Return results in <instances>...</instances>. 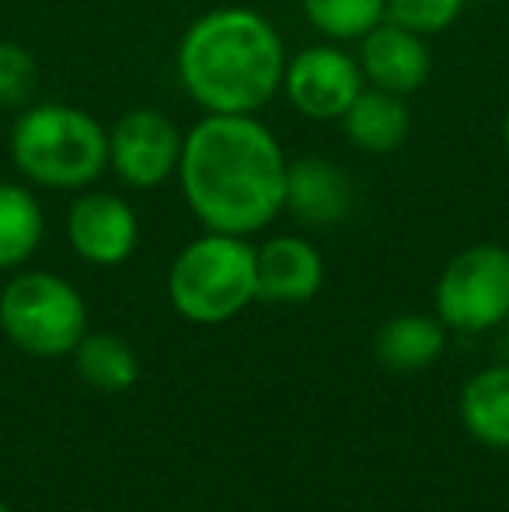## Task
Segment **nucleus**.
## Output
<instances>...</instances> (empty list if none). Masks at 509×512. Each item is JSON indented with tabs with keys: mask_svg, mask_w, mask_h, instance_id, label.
<instances>
[{
	"mask_svg": "<svg viewBox=\"0 0 509 512\" xmlns=\"http://www.w3.org/2000/svg\"><path fill=\"white\" fill-rule=\"evenodd\" d=\"M283 143L255 115H203L185 133L178 185L206 230L252 237L286 209Z\"/></svg>",
	"mask_w": 509,
	"mask_h": 512,
	"instance_id": "nucleus-1",
	"label": "nucleus"
},
{
	"mask_svg": "<svg viewBox=\"0 0 509 512\" xmlns=\"http://www.w3.org/2000/svg\"><path fill=\"white\" fill-rule=\"evenodd\" d=\"M286 46L265 14L227 4L199 14L175 53L178 84L206 115H255L283 91Z\"/></svg>",
	"mask_w": 509,
	"mask_h": 512,
	"instance_id": "nucleus-2",
	"label": "nucleus"
},
{
	"mask_svg": "<svg viewBox=\"0 0 509 512\" xmlns=\"http://www.w3.org/2000/svg\"><path fill=\"white\" fill-rule=\"evenodd\" d=\"M7 147L28 185L53 192H84L109 168V129L77 105L21 108Z\"/></svg>",
	"mask_w": 509,
	"mask_h": 512,
	"instance_id": "nucleus-3",
	"label": "nucleus"
},
{
	"mask_svg": "<svg viewBox=\"0 0 509 512\" xmlns=\"http://www.w3.org/2000/svg\"><path fill=\"white\" fill-rule=\"evenodd\" d=\"M168 300L192 324H224L258 300L255 248L248 237L206 230L189 241L168 272Z\"/></svg>",
	"mask_w": 509,
	"mask_h": 512,
	"instance_id": "nucleus-4",
	"label": "nucleus"
},
{
	"mask_svg": "<svg viewBox=\"0 0 509 512\" xmlns=\"http://www.w3.org/2000/svg\"><path fill=\"white\" fill-rule=\"evenodd\" d=\"M0 331L25 356L56 359L88 335L84 297L53 272H18L0 290Z\"/></svg>",
	"mask_w": 509,
	"mask_h": 512,
	"instance_id": "nucleus-5",
	"label": "nucleus"
},
{
	"mask_svg": "<svg viewBox=\"0 0 509 512\" xmlns=\"http://www.w3.org/2000/svg\"><path fill=\"white\" fill-rule=\"evenodd\" d=\"M436 317L450 331L478 335L509 317V248L471 244L457 251L436 279Z\"/></svg>",
	"mask_w": 509,
	"mask_h": 512,
	"instance_id": "nucleus-6",
	"label": "nucleus"
},
{
	"mask_svg": "<svg viewBox=\"0 0 509 512\" xmlns=\"http://www.w3.org/2000/svg\"><path fill=\"white\" fill-rule=\"evenodd\" d=\"M185 133L161 108H126L109 126V168L129 189L150 192L178 175Z\"/></svg>",
	"mask_w": 509,
	"mask_h": 512,
	"instance_id": "nucleus-7",
	"label": "nucleus"
},
{
	"mask_svg": "<svg viewBox=\"0 0 509 512\" xmlns=\"http://www.w3.org/2000/svg\"><path fill=\"white\" fill-rule=\"evenodd\" d=\"M367 88L360 60L349 56L339 42H318L286 60L283 95L311 122H339L356 95Z\"/></svg>",
	"mask_w": 509,
	"mask_h": 512,
	"instance_id": "nucleus-8",
	"label": "nucleus"
},
{
	"mask_svg": "<svg viewBox=\"0 0 509 512\" xmlns=\"http://www.w3.org/2000/svg\"><path fill=\"white\" fill-rule=\"evenodd\" d=\"M67 241L77 258L88 265H123L140 244V220L126 199L112 192H88L67 209Z\"/></svg>",
	"mask_w": 509,
	"mask_h": 512,
	"instance_id": "nucleus-9",
	"label": "nucleus"
},
{
	"mask_svg": "<svg viewBox=\"0 0 509 512\" xmlns=\"http://www.w3.org/2000/svg\"><path fill=\"white\" fill-rule=\"evenodd\" d=\"M356 60H360L363 81L370 88L391 91V95L401 98L415 95L429 81V70H433L426 39L387 18L360 39Z\"/></svg>",
	"mask_w": 509,
	"mask_h": 512,
	"instance_id": "nucleus-10",
	"label": "nucleus"
},
{
	"mask_svg": "<svg viewBox=\"0 0 509 512\" xmlns=\"http://www.w3.org/2000/svg\"><path fill=\"white\" fill-rule=\"evenodd\" d=\"M255 283L265 304H307L325 283L321 251L297 234L269 237L255 248Z\"/></svg>",
	"mask_w": 509,
	"mask_h": 512,
	"instance_id": "nucleus-11",
	"label": "nucleus"
},
{
	"mask_svg": "<svg viewBox=\"0 0 509 512\" xmlns=\"http://www.w3.org/2000/svg\"><path fill=\"white\" fill-rule=\"evenodd\" d=\"M356 185L328 157H300L286 171V213L304 227H335L353 213Z\"/></svg>",
	"mask_w": 509,
	"mask_h": 512,
	"instance_id": "nucleus-12",
	"label": "nucleus"
},
{
	"mask_svg": "<svg viewBox=\"0 0 509 512\" xmlns=\"http://www.w3.org/2000/svg\"><path fill=\"white\" fill-rule=\"evenodd\" d=\"M339 122L346 140L363 154H394L412 133L408 102L381 88H363Z\"/></svg>",
	"mask_w": 509,
	"mask_h": 512,
	"instance_id": "nucleus-13",
	"label": "nucleus"
},
{
	"mask_svg": "<svg viewBox=\"0 0 509 512\" xmlns=\"http://www.w3.org/2000/svg\"><path fill=\"white\" fill-rule=\"evenodd\" d=\"M447 331L450 328L436 314H394L377 331L374 352L391 373L426 370L447 349Z\"/></svg>",
	"mask_w": 509,
	"mask_h": 512,
	"instance_id": "nucleus-14",
	"label": "nucleus"
},
{
	"mask_svg": "<svg viewBox=\"0 0 509 512\" xmlns=\"http://www.w3.org/2000/svg\"><path fill=\"white\" fill-rule=\"evenodd\" d=\"M461 422L482 446L509 450V363L489 366L464 384Z\"/></svg>",
	"mask_w": 509,
	"mask_h": 512,
	"instance_id": "nucleus-15",
	"label": "nucleus"
},
{
	"mask_svg": "<svg viewBox=\"0 0 509 512\" xmlns=\"http://www.w3.org/2000/svg\"><path fill=\"white\" fill-rule=\"evenodd\" d=\"M46 213L28 185L0 182V272L21 269L39 251Z\"/></svg>",
	"mask_w": 509,
	"mask_h": 512,
	"instance_id": "nucleus-16",
	"label": "nucleus"
},
{
	"mask_svg": "<svg viewBox=\"0 0 509 512\" xmlns=\"http://www.w3.org/2000/svg\"><path fill=\"white\" fill-rule=\"evenodd\" d=\"M70 356H74L77 377L102 394H123L136 384V377H140L136 349L126 338L109 335V331L84 335Z\"/></svg>",
	"mask_w": 509,
	"mask_h": 512,
	"instance_id": "nucleus-17",
	"label": "nucleus"
},
{
	"mask_svg": "<svg viewBox=\"0 0 509 512\" xmlns=\"http://www.w3.org/2000/svg\"><path fill=\"white\" fill-rule=\"evenodd\" d=\"M300 11L328 42H360L384 21L387 0H300Z\"/></svg>",
	"mask_w": 509,
	"mask_h": 512,
	"instance_id": "nucleus-18",
	"label": "nucleus"
},
{
	"mask_svg": "<svg viewBox=\"0 0 509 512\" xmlns=\"http://www.w3.org/2000/svg\"><path fill=\"white\" fill-rule=\"evenodd\" d=\"M39 91V63L21 42L0 39V108H28Z\"/></svg>",
	"mask_w": 509,
	"mask_h": 512,
	"instance_id": "nucleus-19",
	"label": "nucleus"
},
{
	"mask_svg": "<svg viewBox=\"0 0 509 512\" xmlns=\"http://www.w3.org/2000/svg\"><path fill=\"white\" fill-rule=\"evenodd\" d=\"M464 4L468 0H387L384 18L422 35V39H433L461 18Z\"/></svg>",
	"mask_w": 509,
	"mask_h": 512,
	"instance_id": "nucleus-20",
	"label": "nucleus"
},
{
	"mask_svg": "<svg viewBox=\"0 0 509 512\" xmlns=\"http://www.w3.org/2000/svg\"><path fill=\"white\" fill-rule=\"evenodd\" d=\"M503 143H506V150H509V112L503 115Z\"/></svg>",
	"mask_w": 509,
	"mask_h": 512,
	"instance_id": "nucleus-21",
	"label": "nucleus"
},
{
	"mask_svg": "<svg viewBox=\"0 0 509 512\" xmlns=\"http://www.w3.org/2000/svg\"><path fill=\"white\" fill-rule=\"evenodd\" d=\"M0 512H11V509H7V506H4V502H0Z\"/></svg>",
	"mask_w": 509,
	"mask_h": 512,
	"instance_id": "nucleus-22",
	"label": "nucleus"
}]
</instances>
